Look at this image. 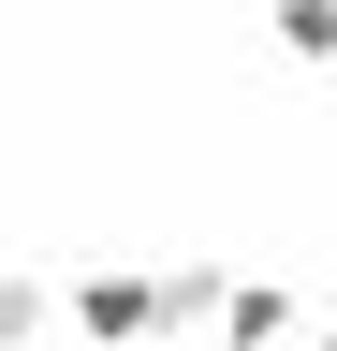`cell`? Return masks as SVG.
<instances>
[{
	"instance_id": "1",
	"label": "cell",
	"mask_w": 337,
	"mask_h": 351,
	"mask_svg": "<svg viewBox=\"0 0 337 351\" xmlns=\"http://www.w3.org/2000/svg\"><path fill=\"white\" fill-rule=\"evenodd\" d=\"M73 351H176V293L132 278V263H89L73 278Z\"/></svg>"
},
{
	"instance_id": "2",
	"label": "cell",
	"mask_w": 337,
	"mask_h": 351,
	"mask_svg": "<svg viewBox=\"0 0 337 351\" xmlns=\"http://www.w3.org/2000/svg\"><path fill=\"white\" fill-rule=\"evenodd\" d=\"M220 337H235V351H293V337H308V307H293V278H235Z\"/></svg>"
},
{
	"instance_id": "3",
	"label": "cell",
	"mask_w": 337,
	"mask_h": 351,
	"mask_svg": "<svg viewBox=\"0 0 337 351\" xmlns=\"http://www.w3.org/2000/svg\"><path fill=\"white\" fill-rule=\"evenodd\" d=\"M264 29H279V59H308V73L337 59V0H264Z\"/></svg>"
},
{
	"instance_id": "4",
	"label": "cell",
	"mask_w": 337,
	"mask_h": 351,
	"mask_svg": "<svg viewBox=\"0 0 337 351\" xmlns=\"http://www.w3.org/2000/svg\"><path fill=\"white\" fill-rule=\"evenodd\" d=\"M308 351H337V322H323V337H308Z\"/></svg>"
},
{
	"instance_id": "5",
	"label": "cell",
	"mask_w": 337,
	"mask_h": 351,
	"mask_svg": "<svg viewBox=\"0 0 337 351\" xmlns=\"http://www.w3.org/2000/svg\"><path fill=\"white\" fill-rule=\"evenodd\" d=\"M220 351H235V337H220Z\"/></svg>"
}]
</instances>
